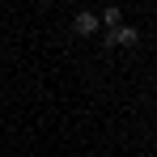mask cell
Wrapping results in <instances>:
<instances>
[{"instance_id": "7a4b0ae2", "label": "cell", "mask_w": 157, "mask_h": 157, "mask_svg": "<svg viewBox=\"0 0 157 157\" xmlns=\"http://www.w3.org/2000/svg\"><path fill=\"white\" fill-rule=\"evenodd\" d=\"M72 30H77L81 38H94V34H98V17H94V13H77V17H72Z\"/></svg>"}, {"instance_id": "3957f363", "label": "cell", "mask_w": 157, "mask_h": 157, "mask_svg": "<svg viewBox=\"0 0 157 157\" xmlns=\"http://www.w3.org/2000/svg\"><path fill=\"white\" fill-rule=\"evenodd\" d=\"M98 26H106V30H115V26H123V9H102V17H98Z\"/></svg>"}, {"instance_id": "6da1fadb", "label": "cell", "mask_w": 157, "mask_h": 157, "mask_svg": "<svg viewBox=\"0 0 157 157\" xmlns=\"http://www.w3.org/2000/svg\"><path fill=\"white\" fill-rule=\"evenodd\" d=\"M136 43H140V30L128 26V21L115 26V30H106V47H136Z\"/></svg>"}]
</instances>
